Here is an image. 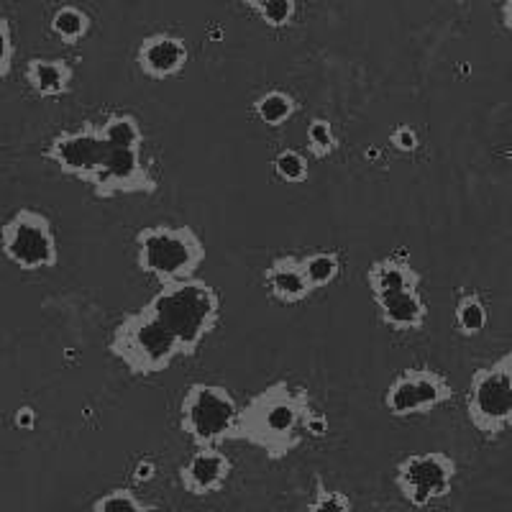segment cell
Segmentation results:
<instances>
[{
  "label": "cell",
  "mask_w": 512,
  "mask_h": 512,
  "mask_svg": "<svg viewBox=\"0 0 512 512\" xmlns=\"http://www.w3.org/2000/svg\"><path fill=\"white\" fill-rule=\"evenodd\" d=\"M305 512H354V505L341 489H328L326 484H318V492Z\"/></svg>",
  "instance_id": "27"
},
{
  "label": "cell",
  "mask_w": 512,
  "mask_h": 512,
  "mask_svg": "<svg viewBox=\"0 0 512 512\" xmlns=\"http://www.w3.org/2000/svg\"><path fill=\"white\" fill-rule=\"evenodd\" d=\"M108 152L111 149L105 146L98 123L85 121L77 128H64L54 134L44 149V159L57 164L62 175L93 185Z\"/></svg>",
  "instance_id": "10"
},
{
  "label": "cell",
  "mask_w": 512,
  "mask_h": 512,
  "mask_svg": "<svg viewBox=\"0 0 512 512\" xmlns=\"http://www.w3.org/2000/svg\"><path fill=\"white\" fill-rule=\"evenodd\" d=\"M172 333L180 356H195L221 323V292L200 277L162 285L144 305Z\"/></svg>",
  "instance_id": "2"
},
{
  "label": "cell",
  "mask_w": 512,
  "mask_h": 512,
  "mask_svg": "<svg viewBox=\"0 0 512 512\" xmlns=\"http://www.w3.org/2000/svg\"><path fill=\"white\" fill-rule=\"evenodd\" d=\"M390 144L395 152L400 154H413L420 149V136L410 123H400L390 131Z\"/></svg>",
  "instance_id": "29"
},
{
  "label": "cell",
  "mask_w": 512,
  "mask_h": 512,
  "mask_svg": "<svg viewBox=\"0 0 512 512\" xmlns=\"http://www.w3.org/2000/svg\"><path fill=\"white\" fill-rule=\"evenodd\" d=\"M305 141H308V149L315 159H328L338 149L336 131H333V123L328 118H313L305 128Z\"/></svg>",
  "instance_id": "26"
},
{
  "label": "cell",
  "mask_w": 512,
  "mask_h": 512,
  "mask_svg": "<svg viewBox=\"0 0 512 512\" xmlns=\"http://www.w3.org/2000/svg\"><path fill=\"white\" fill-rule=\"evenodd\" d=\"M313 413L310 392L287 379L267 384L239 410L233 441L259 448L269 461H282L303 443V425Z\"/></svg>",
  "instance_id": "1"
},
{
  "label": "cell",
  "mask_w": 512,
  "mask_h": 512,
  "mask_svg": "<svg viewBox=\"0 0 512 512\" xmlns=\"http://www.w3.org/2000/svg\"><path fill=\"white\" fill-rule=\"evenodd\" d=\"M367 285L374 297L392 295L400 290H420L423 274L413 267L408 254H390L369 264Z\"/></svg>",
  "instance_id": "15"
},
{
  "label": "cell",
  "mask_w": 512,
  "mask_h": 512,
  "mask_svg": "<svg viewBox=\"0 0 512 512\" xmlns=\"http://www.w3.org/2000/svg\"><path fill=\"white\" fill-rule=\"evenodd\" d=\"M466 418L474 431L489 441L512 431V374L500 359L477 369L469 379Z\"/></svg>",
  "instance_id": "7"
},
{
  "label": "cell",
  "mask_w": 512,
  "mask_h": 512,
  "mask_svg": "<svg viewBox=\"0 0 512 512\" xmlns=\"http://www.w3.org/2000/svg\"><path fill=\"white\" fill-rule=\"evenodd\" d=\"M454 323H456V331L466 338L479 336V333L489 326L487 303H484L477 292H464V295L456 300Z\"/></svg>",
  "instance_id": "22"
},
{
  "label": "cell",
  "mask_w": 512,
  "mask_h": 512,
  "mask_svg": "<svg viewBox=\"0 0 512 512\" xmlns=\"http://www.w3.org/2000/svg\"><path fill=\"white\" fill-rule=\"evenodd\" d=\"M108 354L116 356L136 377H154L172 367L180 356L172 333L146 308L123 315L108 341Z\"/></svg>",
  "instance_id": "4"
},
{
  "label": "cell",
  "mask_w": 512,
  "mask_h": 512,
  "mask_svg": "<svg viewBox=\"0 0 512 512\" xmlns=\"http://www.w3.org/2000/svg\"><path fill=\"white\" fill-rule=\"evenodd\" d=\"M90 190L98 200H111L118 195H154L159 190V180L154 177L152 164L146 162L144 149H111Z\"/></svg>",
  "instance_id": "11"
},
{
  "label": "cell",
  "mask_w": 512,
  "mask_h": 512,
  "mask_svg": "<svg viewBox=\"0 0 512 512\" xmlns=\"http://www.w3.org/2000/svg\"><path fill=\"white\" fill-rule=\"evenodd\" d=\"M233 464L221 448H198L185 464L180 466L177 479L182 489L192 497H210L226 487Z\"/></svg>",
  "instance_id": "13"
},
{
  "label": "cell",
  "mask_w": 512,
  "mask_h": 512,
  "mask_svg": "<svg viewBox=\"0 0 512 512\" xmlns=\"http://www.w3.org/2000/svg\"><path fill=\"white\" fill-rule=\"evenodd\" d=\"M26 85L39 98H62L72 90L75 67L62 57H34L26 62Z\"/></svg>",
  "instance_id": "17"
},
{
  "label": "cell",
  "mask_w": 512,
  "mask_h": 512,
  "mask_svg": "<svg viewBox=\"0 0 512 512\" xmlns=\"http://www.w3.org/2000/svg\"><path fill=\"white\" fill-rule=\"evenodd\" d=\"M297 111H300V103L287 90H267V93L254 100L256 118L269 128H280L290 123Z\"/></svg>",
  "instance_id": "20"
},
{
  "label": "cell",
  "mask_w": 512,
  "mask_h": 512,
  "mask_svg": "<svg viewBox=\"0 0 512 512\" xmlns=\"http://www.w3.org/2000/svg\"><path fill=\"white\" fill-rule=\"evenodd\" d=\"M500 18H502V26H505L507 31H512V0L502 3V6H500Z\"/></svg>",
  "instance_id": "33"
},
{
  "label": "cell",
  "mask_w": 512,
  "mask_h": 512,
  "mask_svg": "<svg viewBox=\"0 0 512 512\" xmlns=\"http://www.w3.org/2000/svg\"><path fill=\"white\" fill-rule=\"evenodd\" d=\"M49 29H52V34L57 36L62 44L75 47V44H80V41L90 34L93 21H90V16L82 11L80 6L64 3V6H59L57 11L52 13V18H49Z\"/></svg>",
  "instance_id": "21"
},
{
  "label": "cell",
  "mask_w": 512,
  "mask_h": 512,
  "mask_svg": "<svg viewBox=\"0 0 512 512\" xmlns=\"http://www.w3.org/2000/svg\"><path fill=\"white\" fill-rule=\"evenodd\" d=\"M187 62H190V49H187L185 39L169 34V31L144 36L136 49V67L149 80H172V77L182 75Z\"/></svg>",
  "instance_id": "12"
},
{
  "label": "cell",
  "mask_w": 512,
  "mask_h": 512,
  "mask_svg": "<svg viewBox=\"0 0 512 512\" xmlns=\"http://www.w3.org/2000/svg\"><path fill=\"white\" fill-rule=\"evenodd\" d=\"M134 246L136 267L159 285L198 277V269L208 259L203 236L192 226H144L136 231Z\"/></svg>",
  "instance_id": "3"
},
{
  "label": "cell",
  "mask_w": 512,
  "mask_h": 512,
  "mask_svg": "<svg viewBox=\"0 0 512 512\" xmlns=\"http://www.w3.org/2000/svg\"><path fill=\"white\" fill-rule=\"evenodd\" d=\"M456 390L446 374L431 367L402 369L384 392V408L392 418H415L428 415L454 400Z\"/></svg>",
  "instance_id": "9"
},
{
  "label": "cell",
  "mask_w": 512,
  "mask_h": 512,
  "mask_svg": "<svg viewBox=\"0 0 512 512\" xmlns=\"http://www.w3.org/2000/svg\"><path fill=\"white\" fill-rule=\"evenodd\" d=\"M300 267H303L305 282H308L310 292L323 290V287H331L333 282L341 277V269H344V262L341 256L331 249H320L310 251L300 259Z\"/></svg>",
  "instance_id": "19"
},
{
  "label": "cell",
  "mask_w": 512,
  "mask_h": 512,
  "mask_svg": "<svg viewBox=\"0 0 512 512\" xmlns=\"http://www.w3.org/2000/svg\"><path fill=\"white\" fill-rule=\"evenodd\" d=\"M264 285L269 295L282 305H300L310 297V287L305 282L300 256L285 254L277 256L267 269H264Z\"/></svg>",
  "instance_id": "16"
},
{
  "label": "cell",
  "mask_w": 512,
  "mask_h": 512,
  "mask_svg": "<svg viewBox=\"0 0 512 512\" xmlns=\"http://www.w3.org/2000/svg\"><path fill=\"white\" fill-rule=\"evenodd\" d=\"M0 249L21 272H44L59 264L54 223L36 208H18L0 228Z\"/></svg>",
  "instance_id": "6"
},
{
  "label": "cell",
  "mask_w": 512,
  "mask_h": 512,
  "mask_svg": "<svg viewBox=\"0 0 512 512\" xmlns=\"http://www.w3.org/2000/svg\"><path fill=\"white\" fill-rule=\"evenodd\" d=\"M90 512H152V505H146L134 489L116 487L95 497Z\"/></svg>",
  "instance_id": "24"
},
{
  "label": "cell",
  "mask_w": 512,
  "mask_h": 512,
  "mask_svg": "<svg viewBox=\"0 0 512 512\" xmlns=\"http://www.w3.org/2000/svg\"><path fill=\"white\" fill-rule=\"evenodd\" d=\"M16 62V41H13V26L3 13H0V80H6L13 72Z\"/></svg>",
  "instance_id": "28"
},
{
  "label": "cell",
  "mask_w": 512,
  "mask_h": 512,
  "mask_svg": "<svg viewBox=\"0 0 512 512\" xmlns=\"http://www.w3.org/2000/svg\"><path fill=\"white\" fill-rule=\"evenodd\" d=\"M379 320L392 331H423L428 323V303L420 290H400L374 297Z\"/></svg>",
  "instance_id": "14"
},
{
  "label": "cell",
  "mask_w": 512,
  "mask_h": 512,
  "mask_svg": "<svg viewBox=\"0 0 512 512\" xmlns=\"http://www.w3.org/2000/svg\"><path fill=\"white\" fill-rule=\"evenodd\" d=\"M456 474L459 466L454 456L446 451H420L408 454L395 466V487L410 507L423 510L454 492Z\"/></svg>",
  "instance_id": "8"
},
{
  "label": "cell",
  "mask_w": 512,
  "mask_h": 512,
  "mask_svg": "<svg viewBox=\"0 0 512 512\" xmlns=\"http://www.w3.org/2000/svg\"><path fill=\"white\" fill-rule=\"evenodd\" d=\"M328 431H331V425H328V418L323 413H310L308 420L303 425V433L305 436H313V438H326Z\"/></svg>",
  "instance_id": "30"
},
{
  "label": "cell",
  "mask_w": 512,
  "mask_h": 512,
  "mask_svg": "<svg viewBox=\"0 0 512 512\" xmlns=\"http://www.w3.org/2000/svg\"><path fill=\"white\" fill-rule=\"evenodd\" d=\"M246 8L262 18L269 29H287L297 16L295 0H246Z\"/></svg>",
  "instance_id": "23"
},
{
  "label": "cell",
  "mask_w": 512,
  "mask_h": 512,
  "mask_svg": "<svg viewBox=\"0 0 512 512\" xmlns=\"http://www.w3.org/2000/svg\"><path fill=\"white\" fill-rule=\"evenodd\" d=\"M98 128L108 149H144V131L131 113H111Z\"/></svg>",
  "instance_id": "18"
},
{
  "label": "cell",
  "mask_w": 512,
  "mask_h": 512,
  "mask_svg": "<svg viewBox=\"0 0 512 512\" xmlns=\"http://www.w3.org/2000/svg\"><path fill=\"white\" fill-rule=\"evenodd\" d=\"M154 477H157V464H154L152 459L136 461V464H134V482L146 484V482H152Z\"/></svg>",
  "instance_id": "32"
},
{
  "label": "cell",
  "mask_w": 512,
  "mask_h": 512,
  "mask_svg": "<svg viewBox=\"0 0 512 512\" xmlns=\"http://www.w3.org/2000/svg\"><path fill=\"white\" fill-rule=\"evenodd\" d=\"M272 167L274 175L280 177L282 182H287V185H305L310 177L308 157H305L300 149H292V146L282 149V152L274 157Z\"/></svg>",
  "instance_id": "25"
},
{
  "label": "cell",
  "mask_w": 512,
  "mask_h": 512,
  "mask_svg": "<svg viewBox=\"0 0 512 512\" xmlns=\"http://www.w3.org/2000/svg\"><path fill=\"white\" fill-rule=\"evenodd\" d=\"M500 361H502V364H505V367H507V372L512 374V351H507L505 356H500Z\"/></svg>",
  "instance_id": "34"
},
{
  "label": "cell",
  "mask_w": 512,
  "mask_h": 512,
  "mask_svg": "<svg viewBox=\"0 0 512 512\" xmlns=\"http://www.w3.org/2000/svg\"><path fill=\"white\" fill-rule=\"evenodd\" d=\"M239 402L223 384H190L180 402V431L195 448H221L233 441L239 423Z\"/></svg>",
  "instance_id": "5"
},
{
  "label": "cell",
  "mask_w": 512,
  "mask_h": 512,
  "mask_svg": "<svg viewBox=\"0 0 512 512\" xmlns=\"http://www.w3.org/2000/svg\"><path fill=\"white\" fill-rule=\"evenodd\" d=\"M36 423H39V415L31 405H21V408L13 413V425H16L18 431H34Z\"/></svg>",
  "instance_id": "31"
}]
</instances>
